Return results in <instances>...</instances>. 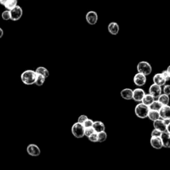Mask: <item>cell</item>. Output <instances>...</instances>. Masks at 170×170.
<instances>
[{
    "instance_id": "2",
    "label": "cell",
    "mask_w": 170,
    "mask_h": 170,
    "mask_svg": "<svg viewBox=\"0 0 170 170\" xmlns=\"http://www.w3.org/2000/svg\"><path fill=\"white\" fill-rule=\"evenodd\" d=\"M149 110H150L149 107L141 102L136 106L134 112H135L136 116L137 117L144 119L146 118H148Z\"/></svg>"
},
{
    "instance_id": "4",
    "label": "cell",
    "mask_w": 170,
    "mask_h": 170,
    "mask_svg": "<svg viewBox=\"0 0 170 170\" xmlns=\"http://www.w3.org/2000/svg\"><path fill=\"white\" fill-rule=\"evenodd\" d=\"M71 132L72 135L76 138H81L85 136V127L79 122H76L71 128Z\"/></svg>"
},
{
    "instance_id": "23",
    "label": "cell",
    "mask_w": 170,
    "mask_h": 170,
    "mask_svg": "<svg viewBox=\"0 0 170 170\" xmlns=\"http://www.w3.org/2000/svg\"><path fill=\"white\" fill-rule=\"evenodd\" d=\"M158 100L162 104V106L168 105L169 103V96H168L163 93L158 98Z\"/></svg>"
},
{
    "instance_id": "10",
    "label": "cell",
    "mask_w": 170,
    "mask_h": 170,
    "mask_svg": "<svg viewBox=\"0 0 170 170\" xmlns=\"http://www.w3.org/2000/svg\"><path fill=\"white\" fill-rule=\"evenodd\" d=\"M146 93L145 91L141 88H137L133 90V98L132 99L136 102H142Z\"/></svg>"
},
{
    "instance_id": "21",
    "label": "cell",
    "mask_w": 170,
    "mask_h": 170,
    "mask_svg": "<svg viewBox=\"0 0 170 170\" xmlns=\"http://www.w3.org/2000/svg\"><path fill=\"white\" fill-rule=\"evenodd\" d=\"M35 71L36 72L37 74H40L44 76L46 79L49 76V71H48L47 68H46L44 67H39L36 68Z\"/></svg>"
},
{
    "instance_id": "28",
    "label": "cell",
    "mask_w": 170,
    "mask_h": 170,
    "mask_svg": "<svg viewBox=\"0 0 170 170\" xmlns=\"http://www.w3.org/2000/svg\"><path fill=\"white\" fill-rule=\"evenodd\" d=\"M94 132H95V131H94V128L93 127L85 128V136H86L87 137H89L90 135L93 134Z\"/></svg>"
},
{
    "instance_id": "16",
    "label": "cell",
    "mask_w": 170,
    "mask_h": 170,
    "mask_svg": "<svg viewBox=\"0 0 170 170\" xmlns=\"http://www.w3.org/2000/svg\"><path fill=\"white\" fill-rule=\"evenodd\" d=\"M153 125L154 127V129L158 130L160 132H163L166 131V125L165 124L162 119H158L153 122Z\"/></svg>"
},
{
    "instance_id": "14",
    "label": "cell",
    "mask_w": 170,
    "mask_h": 170,
    "mask_svg": "<svg viewBox=\"0 0 170 170\" xmlns=\"http://www.w3.org/2000/svg\"><path fill=\"white\" fill-rule=\"evenodd\" d=\"M153 82L154 84L160 86H164L167 82L162 73H157V74H155L153 77Z\"/></svg>"
},
{
    "instance_id": "38",
    "label": "cell",
    "mask_w": 170,
    "mask_h": 170,
    "mask_svg": "<svg viewBox=\"0 0 170 170\" xmlns=\"http://www.w3.org/2000/svg\"><path fill=\"white\" fill-rule=\"evenodd\" d=\"M169 135H170V134H169Z\"/></svg>"
},
{
    "instance_id": "30",
    "label": "cell",
    "mask_w": 170,
    "mask_h": 170,
    "mask_svg": "<svg viewBox=\"0 0 170 170\" xmlns=\"http://www.w3.org/2000/svg\"><path fill=\"white\" fill-rule=\"evenodd\" d=\"M93 123H94V121L93 120H91V119H89L88 118L87 120L85 122V123L83 124V125L85 128H90V127H93Z\"/></svg>"
},
{
    "instance_id": "15",
    "label": "cell",
    "mask_w": 170,
    "mask_h": 170,
    "mask_svg": "<svg viewBox=\"0 0 170 170\" xmlns=\"http://www.w3.org/2000/svg\"><path fill=\"white\" fill-rule=\"evenodd\" d=\"M108 31L111 35H116L120 31V27L116 22H111L108 25Z\"/></svg>"
},
{
    "instance_id": "17",
    "label": "cell",
    "mask_w": 170,
    "mask_h": 170,
    "mask_svg": "<svg viewBox=\"0 0 170 170\" xmlns=\"http://www.w3.org/2000/svg\"><path fill=\"white\" fill-rule=\"evenodd\" d=\"M120 95L123 99L126 100H132L133 98V90L128 88L124 89L120 92Z\"/></svg>"
},
{
    "instance_id": "18",
    "label": "cell",
    "mask_w": 170,
    "mask_h": 170,
    "mask_svg": "<svg viewBox=\"0 0 170 170\" xmlns=\"http://www.w3.org/2000/svg\"><path fill=\"white\" fill-rule=\"evenodd\" d=\"M93 128L96 132L99 133L101 132L105 131V125L103 122L101 121H95L93 123Z\"/></svg>"
},
{
    "instance_id": "7",
    "label": "cell",
    "mask_w": 170,
    "mask_h": 170,
    "mask_svg": "<svg viewBox=\"0 0 170 170\" xmlns=\"http://www.w3.org/2000/svg\"><path fill=\"white\" fill-rule=\"evenodd\" d=\"M27 152L29 155L33 157H37L41 154L39 147L35 144H30L27 146Z\"/></svg>"
},
{
    "instance_id": "11",
    "label": "cell",
    "mask_w": 170,
    "mask_h": 170,
    "mask_svg": "<svg viewBox=\"0 0 170 170\" xmlns=\"http://www.w3.org/2000/svg\"><path fill=\"white\" fill-rule=\"evenodd\" d=\"M160 118L164 120V119H169L170 120V106L163 105L159 111Z\"/></svg>"
},
{
    "instance_id": "27",
    "label": "cell",
    "mask_w": 170,
    "mask_h": 170,
    "mask_svg": "<svg viewBox=\"0 0 170 170\" xmlns=\"http://www.w3.org/2000/svg\"><path fill=\"white\" fill-rule=\"evenodd\" d=\"M2 17L4 21H8L11 20V15H10V10H6L3 11L2 13Z\"/></svg>"
},
{
    "instance_id": "22",
    "label": "cell",
    "mask_w": 170,
    "mask_h": 170,
    "mask_svg": "<svg viewBox=\"0 0 170 170\" xmlns=\"http://www.w3.org/2000/svg\"><path fill=\"white\" fill-rule=\"evenodd\" d=\"M17 6V0H7L6 3L4 4V7L7 10H11Z\"/></svg>"
},
{
    "instance_id": "36",
    "label": "cell",
    "mask_w": 170,
    "mask_h": 170,
    "mask_svg": "<svg viewBox=\"0 0 170 170\" xmlns=\"http://www.w3.org/2000/svg\"><path fill=\"white\" fill-rule=\"evenodd\" d=\"M3 36V30L2 28H0V39H1Z\"/></svg>"
},
{
    "instance_id": "20",
    "label": "cell",
    "mask_w": 170,
    "mask_h": 170,
    "mask_svg": "<svg viewBox=\"0 0 170 170\" xmlns=\"http://www.w3.org/2000/svg\"><path fill=\"white\" fill-rule=\"evenodd\" d=\"M148 118L151 121H155L156 120H158L160 118L159 111H156V110H150L148 114Z\"/></svg>"
},
{
    "instance_id": "37",
    "label": "cell",
    "mask_w": 170,
    "mask_h": 170,
    "mask_svg": "<svg viewBox=\"0 0 170 170\" xmlns=\"http://www.w3.org/2000/svg\"><path fill=\"white\" fill-rule=\"evenodd\" d=\"M166 70H167V71H168V72H169V75H170V65L168 67V68H167V69H166Z\"/></svg>"
},
{
    "instance_id": "1",
    "label": "cell",
    "mask_w": 170,
    "mask_h": 170,
    "mask_svg": "<svg viewBox=\"0 0 170 170\" xmlns=\"http://www.w3.org/2000/svg\"><path fill=\"white\" fill-rule=\"evenodd\" d=\"M37 73L33 70H26L21 75V82L26 85H35L36 81Z\"/></svg>"
},
{
    "instance_id": "12",
    "label": "cell",
    "mask_w": 170,
    "mask_h": 170,
    "mask_svg": "<svg viewBox=\"0 0 170 170\" xmlns=\"http://www.w3.org/2000/svg\"><path fill=\"white\" fill-rule=\"evenodd\" d=\"M163 148H170V135L168 132H163L160 136Z\"/></svg>"
},
{
    "instance_id": "3",
    "label": "cell",
    "mask_w": 170,
    "mask_h": 170,
    "mask_svg": "<svg viewBox=\"0 0 170 170\" xmlns=\"http://www.w3.org/2000/svg\"><path fill=\"white\" fill-rule=\"evenodd\" d=\"M137 72L142 73L145 76L150 75L152 72V67L147 61H140L137 65Z\"/></svg>"
},
{
    "instance_id": "31",
    "label": "cell",
    "mask_w": 170,
    "mask_h": 170,
    "mask_svg": "<svg viewBox=\"0 0 170 170\" xmlns=\"http://www.w3.org/2000/svg\"><path fill=\"white\" fill-rule=\"evenodd\" d=\"M163 93L170 96V85H165L163 88Z\"/></svg>"
},
{
    "instance_id": "25",
    "label": "cell",
    "mask_w": 170,
    "mask_h": 170,
    "mask_svg": "<svg viewBox=\"0 0 170 170\" xmlns=\"http://www.w3.org/2000/svg\"><path fill=\"white\" fill-rule=\"evenodd\" d=\"M45 80H46V78L41 75L40 74H37V77H36V81H35V85L38 86H42L45 82Z\"/></svg>"
},
{
    "instance_id": "26",
    "label": "cell",
    "mask_w": 170,
    "mask_h": 170,
    "mask_svg": "<svg viewBox=\"0 0 170 170\" xmlns=\"http://www.w3.org/2000/svg\"><path fill=\"white\" fill-rule=\"evenodd\" d=\"M107 139V134L106 133L105 131L101 132L98 133V142H100V143H102V142H104L106 141V140Z\"/></svg>"
},
{
    "instance_id": "29",
    "label": "cell",
    "mask_w": 170,
    "mask_h": 170,
    "mask_svg": "<svg viewBox=\"0 0 170 170\" xmlns=\"http://www.w3.org/2000/svg\"><path fill=\"white\" fill-rule=\"evenodd\" d=\"M89 140L91 142H94V143H96V142H98V133L97 132H94L93 134L90 135L89 137H88Z\"/></svg>"
},
{
    "instance_id": "34",
    "label": "cell",
    "mask_w": 170,
    "mask_h": 170,
    "mask_svg": "<svg viewBox=\"0 0 170 170\" xmlns=\"http://www.w3.org/2000/svg\"><path fill=\"white\" fill-rule=\"evenodd\" d=\"M162 74V75L163 76L164 79H165V81H166V82L170 81V75L169 74V72L167 70H165V71H163L162 72H161Z\"/></svg>"
},
{
    "instance_id": "24",
    "label": "cell",
    "mask_w": 170,
    "mask_h": 170,
    "mask_svg": "<svg viewBox=\"0 0 170 170\" xmlns=\"http://www.w3.org/2000/svg\"><path fill=\"white\" fill-rule=\"evenodd\" d=\"M162 104H161L158 100H155L154 102L149 106V108L150 110L159 111V110L161 109V108H162Z\"/></svg>"
},
{
    "instance_id": "9",
    "label": "cell",
    "mask_w": 170,
    "mask_h": 170,
    "mask_svg": "<svg viewBox=\"0 0 170 170\" xmlns=\"http://www.w3.org/2000/svg\"><path fill=\"white\" fill-rule=\"evenodd\" d=\"M149 94H151L155 98H158L162 94V86H158L155 84L151 85L149 89Z\"/></svg>"
},
{
    "instance_id": "33",
    "label": "cell",
    "mask_w": 170,
    "mask_h": 170,
    "mask_svg": "<svg viewBox=\"0 0 170 170\" xmlns=\"http://www.w3.org/2000/svg\"><path fill=\"white\" fill-rule=\"evenodd\" d=\"M88 116H86V115H84V114H82V115H81L79 118H78V122H79L81 124H83L85 123V122L88 119Z\"/></svg>"
},
{
    "instance_id": "8",
    "label": "cell",
    "mask_w": 170,
    "mask_h": 170,
    "mask_svg": "<svg viewBox=\"0 0 170 170\" xmlns=\"http://www.w3.org/2000/svg\"><path fill=\"white\" fill-rule=\"evenodd\" d=\"M133 81L135 85L139 87H142L146 85L147 81L146 76L142 74V73L137 72L134 75V79H133Z\"/></svg>"
},
{
    "instance_id": "5",
    "label": "cell",
    "mask_w": 170,
    "mask_h": 170,
    "mask_svg": "<svg viewBox=\"0 0 170 170\" xmlns=\"http://www.w3.org/2000/svg\"><path fill=\"white\" fill-rule=\"evenodd\" d=\"M10 15L11 20L13 21H17L20 20L23 15L22 8L19 6H17L10 10Z\"/></svg>"
},
{
    "instance_id": "35",
    "label": "cell",
    "mask_w": 170,
    "mask_h": 170,
    "mask_svg": "<svg viewBox=\"0 0 170 170\" xmlns=\"http://www.w3.org/2000/svg\"><path fill=\"white\" fill-rule=\"evenodd\" d=\"M166 132H168L169 134H170V123L166 126Z\"/></svg>"
},
{
    "instance_id": "19",
    "label": "cell",
    "mask_w": 170,
    "mask_h": 170,
    "mask_svg": "<svg viewBox=\"0 0 170 170\" xmlns=\"http://www.w3.org/2000/svg\"><path fill=\"white\" fill-rule=\"evenodd\" d=\"M155 98H154L152 96H151V94H146L145 96H144L143 99H142V103H143L144 104L148 106V107H149V106L155 100Z\"/></svg>"
},
{
    "instance_id": "32",
    "label": "cell",
    "mask_w": 170,
    "mask_h": 170,
    "mask_svg": "<svg viewBox=\"0 0 170 170\" xmlns=\"http://www.w3.org/2000/svg\"><path fill=\"white\" fill-rule=\"evenodd\" d=\"M162 132H160L158 130L154 129V130H152L151 133V137H160L161 135H162Z\"/></svg>"
},
{
    "instance_id": "13",
    "label": "cell",
    "mask_w": 170,
    "mask_h": 170,
    "mask_svg": "<svg viewBox=\"0 0 170 170\" xmlns=\"http://www.w3.org/2000/svg\"><path fill=\"white\" fill-rule=\"evenodd\" d=\"M150 144L152 148L156 150H160L163 148L162 140L159 137H151Z\"/></svg>"
},
{
    "instance_id": "6",
    "label": "cell",
    "mask_w": 170,
    "mask_h": 170,
    "mask_svg": "<svg viewBox=\"0 0 170 170\" xmlns=\"http://www.w3.org/2000/svg\"><path fill=\"white\" fill-rule=\"evenodd\" d=\"M98 20V15L94 11H89L86 14V21L90 25L96 24Z\"/></svg>"
}]
</instances>
